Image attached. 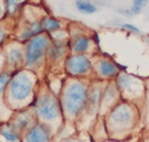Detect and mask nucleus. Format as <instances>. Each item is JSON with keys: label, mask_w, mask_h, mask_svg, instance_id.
<instances>
[{"label": "nucleus", "mask_w": 149, "mask_h": 142, "mask_svg": "<svg viewBox=\"0 0 149 142\" xmlns=\"http://www.w3.org/2000/svg\"><path fill=\"white\" fill-rule=\"evenodd\" d=\"M124 29H128V30H132V31H134V32H136V33H140V30L137 29V27H135V26H133V25H129V24H124V25H122Z\"/></svg>", "instance_id": "18"}, {"label": "nucleus", "mask_w": 149, "mask_h": 142, "mask_svg": "<svg viewBox=\"0 0 149 142\" xmlns=\"http://www.w3.org/2000/svg\"><path fill=\"white\" fill-rule=\"evenodd\" d=\"M85 97H86V90L84 85L79 83H74L70 85L65 96V105L69 113L73 115L77 114L85 103Z\"/></svg>", "instance_id": "1"}, {"label": "nucleus", "mask_w": 149, "mask_h": 142, "mask_svg": "<svg viewBox=\"0 0 149 142\" xmlns=\"http://www.w3.org/2000/svg\"><path fill=\"white\" fill-rule=\"evenodd\" d=\"M144 5H146V1H141V0L134 1L133 7H132V10H130V12H132V14H139L142 11V8L144 7Z\"/></svg>", "instance_id": "16"}, {"label": "nucleus", "mask_w": 149, "mask_h": 142, "mask_svg": "<svg viewBox=\"0 0 149 142\" xmlns=\"http://www.w3.org/2000/svg\"><path fill=\"white\" fill-rule=\"evenodd\" d=\"M10 62L11 63H19L23 58V53L20 50H12L10 52Z\"/></svg>", "instance_id": "15"}, {"label": "nucleus", "mask_w": 149, "mask_h": 142, "mask_svg": "<svg viewBox=\"0 0 149 142\" xmlns=\"http://www.w3.org/2000/svg\"><path fill=\"white\" fill-rule=\"evenodd\" d=\"M37 113L40 117L46 120H52L57 117L59 114V106L57 101L50 96L42 97L37 103Z\"/></svg>", "instance_id": "3"}, {"label": "nucleus", "mask_w": 149, "mask_h": 142, "mask_svg": "<svg viewBox=\"0 0 149 142\" xmlns=\"http://www.w3.org/2000/svg\"><path fill=\"white\" fill-rule=\"evenodd\" d=\"M43 30V26H42V24H39V23H34V24H32L24 33H23V36H22V39L24 40V39H27V38H30V37H32V36H36V34H38V33H40V31Z\"/></svg>", "instance_id": "9"}, {"label": "nucleus", "mask_w": 149, "mask_h": 142, "mask_svg": "<svg viewBox=\"0 0 149 142\" xmlns=\"http://www.w3.org/2000/svg\"><path fill=\"white\" fill-rule=\"evenodd\" d=\"M30 117L27 115H23V116H19L15 122H14V126L18 128V129H23V128H26L29 124H30Z\"/></svg>", "instance_id": "13"}, {"label": "nucleus", "mask_w": 149, "mask_h": 142, "mask_svg": "<svg viewBox=\"0 0 149 142\" xmlns=\"http://www.w3.org/2000/svg\"><path fill=\"white\" fill-rule=\"evenodd\" d=\"M130 116H132L130 110L128 108H125V106H120V108H117L113 113V118L117 123H125V122H128L130 120Z\"/></svg>", "instance_id": "7"}, {"label": "nucleus", "mask_w": 149, "mask_h": 142, "mask_svg": "<svg viewBox=\"0 0 149 142\" xmlns=\"http://www.w3.org/2000/svg\"><path fill=\"white\" fill-rule=\"evenodd\" d=\"M31 89L32 83L30 78L24 74H19L11 83V94L17 100H24L29 97L31 94Z\"/></svg>", "instance_id": "2"}, {"label": "nucleus", "mask_w": 149, "mask_h": 142, "mask_svg": "<svg viewBox=\"0 0 149 142\" xmlns=\"http://www.w3.org/2000/svg\"><path fill=\"white\" fill-rule=\"evenodd\" d=\"M77 8L84 13H94L96 12V7L86 1H77Z\"/></svg>", "instance_id": "12"}, {"label": "nucleus", "mask_w": 149, "mask_h": 142, "mask_svg": "<svg viewBox=\"0 0 149 142\" xmlns=\"http://www.w3.org/2000/svg\"><path fill=\"white\" fill-rule=\"evenodd\" d=\"M8 4H10V5H8L10 11H8V12H10V13H13L14 10L17 8V4H15V3H11V1H8Z\"/></svg>", "instance_id": "19"}, {"label": "nucleus", "mask_w": 149, "mask_h": 142, "mask_svg": "<svg viewBox=\"0 0 149 142\" xmlns=\"http://www.w3.org/2000/svg\"><path fill=\"white\" fill-rule=\"evenodd\" d=\"M100 70L101 72L104 75V76H114L117 74V68L110 62H107V61H103L101 62L100 64Z\"/></svg>", "instance_id": "8"}, {"label": "nucleus", "mask_w": 149, "mask_h": 142, "mask_svg": "<svg viewBox=\"0 0 149 142\" xmlns=\"http://www.w3.org/2000/svg\"><path fill=\"white\" fill-rule=\"evenodd\" d=\"M46 46H47V38L44 37V36H38V37L33 38L27 46V52H26L27 64H32L38 61L43 56Z\"/></svg>", "instance_id": "4"}, {"label": "nucleus", "mask_w": 149, "mask_h": 142, "mask_svg": "<svg viewBox=\"0 0 149 142\" xmlns=\"http://www.w3.org/2000/svg\"><path fill=\"white\" fill-rule=\"evenodd\" d=\"M1 135L7 140V141H10V142H15V141H18V135L12 130V129H10V128H3L1 129Z\"/></svg>", "instance_id": "14"}, {"label": "nucleus", "mask_w": 149, "mask_h": 142, "mask_svg": "<svg viewBox=\"0 0 149 142\" xmlns=\"http://www.w3.org/2000/svg\"><path fill=\"white\" fill-rule=\"evenodd\" d=\"M89 46V39L85 37H79L73 43V50L76 52H84Z\"/></svg>", "instance_id": "10"}, {"label": "nucleus", "mask_w": 149, "mask_h": 142, "mask_svg": "<svg viewBox=\"0 0 149 142\" xmlns=\"http://www.w3.org/2000/svg\"><path fill=\"white\" fill-rule=\"evenodd\" d=\"M66 68L69 70V72L73 75H78V74H84L90 69V62L86 57L82 55L77 56H72L68 59L66 62Z\"/></svg>", "instance_id": "5"}, {"label": "nucleus", "mask_w": 149, "mask_h": 142, "mask_svg": "<svg viewBox=\"0 0 149 142\" xmlns=\"http://www.w3.org/2000/svg\"><path fill=\"white\" fill-rule=\"evenodd\" d=\"M49 133L43 126L33 127L26 135V142H47Z\"/></svg>", "instance_id": "6"}, {"label": "nucleus", "mask_w": 149, "mask_h": 142, "mask_svg": "<svg viewBox=\"0 0 149 142\" xmlns=\"http://www.w3.org/2000/svg\"><path fill=\"white\" fill-rule=\"evenodd\" d=\"M8 79H10V76H8V75H6V74L0 75V93L4 90V88H5V85L7 84Z\"/></svg>", "instance_id": "17"}, {"label": "nucleus", "mask_w": 149, "mask_h": 142, "mask_svg": "<svg viewBox=\"0 0 149 142\" xmlns=\"http://www.w3.org/2000/svg\"><path fill=\"white\" fill-rule=\"evenodd\" d=\"M42 26H43V30H46V31H52V30H56L61 26L59 22L54 20V19H51V18H47V19L43 20L42 23Z\"/></svg>", "instance_id": "11"}, {"label": "nucleus", "mask_w": 149, "mask_h": 142, "mask_svg": "<svg viewBox=\"0 0 149 142\" xmlns=\"http://www.w3.org/2000/svg\"><path fill=\"white\" fill-rule=\"evenodd\" d=\"M3 39H4V32H3V30H0V42Z\"/></svg>", "instance_id": "20"}, {"label": "nucleus", "mask_w": 149, "mask_h": 142, "mask_svg": "<svg viewBox=\"0 0 149 142\" xmlns=\"http://www.w3.org/2000/svg\"><path fill=\"white\" fill-rule=\"evenodd\" d=\"M63 142H74V141H72V140H65V141H63Z\"/></svg>", "instance_id": "21"}]
</instances>
